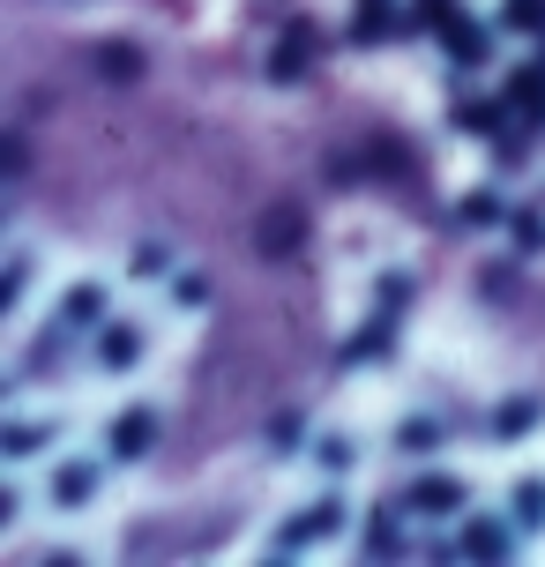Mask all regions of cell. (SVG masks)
<instances>
[{
  "instance_id": "cell-9",
  "label": "cell",
  "mask_w": 545,
  "mask_h": 567,
  "mask_svg": "<svg viewBox=\"0 0 545 567\" xmlns=\"http://www.w3.org/2000/svg\"><path fill=\"white\" fill-rule=\"evenodd\" d=\"M337 523V501H321V508H307V515H291L285 523V538H277V553H299V545H315L321 530Z\"/></svg>"
},
{
  "instance_id": "cell-4",
  "label": "cell",
  "mask_w": 545,
  "mask_h": 567,
  "mask_svg": "<svg viewBox=\"0 0 545 567\" xmlns=\"http://www.w3.org/2000/svg\"><path fill=\"white\" fill-rule=\"evenodd\" d=\"M441 45H449V60H456V68H486V60H493V45H486V30L471 23V16H456V23L441 30Z\"/></svg>"
},
{
  "instance_id": "cell-7",
  "label": "cell",
  "mask_w": 545,
  "mask_h": 567,
  "mask_svg": "<svg viewBox=\"0 0 545 567\" xmlns=\"http://www.w3.org/2000/svg\"><path fill=\"white\" fill-rule=\"evenodd\" d=\"M307 53H315V30H307V23H299V30H285V38H277V60H269V75H277V83L307 75Z\"/></svg>"
},
{
  "instance_id": "cell-14",
  "label": "cell",
  "mask_w": 545,
  "mask_h": 567,
  "mask_svg": "<svg viewBox=\"0 0 545 567\" xmlns=\"http://www.w3.org/2000/svg\"><path fill=\"white\" fill-rule=\"evenodd\" d=\"M97 68H105L113 83H135V75H143V53H135V45H97Z\"/></svg>"
},
{
  "instance_id": "cell-20",
  "label": "cell",
  "mask_w": 545,
  "mask_h": 567,
  "mask_svg": "<svg viewBox=\"0 0 545 567\" xmlns=\"http://www.w3.org/2000/svg\"><path fill=\"white\" fill-rule=\"evenodd\" d=\"M456 16H463L456 0H419V8H411V23H419V30H449Z\"/></svg>"
},
{
  "instance_id": "cell-13",
  "label": "cell",
  "mask_w": 545,
  "mask_h": 567,
  "mask_svg": "<svg viewBox=\"0 0 545 567\" xmlns=\"http://www.w3.org/2000/svg\"><path fill=\"white\" fill-rule=\"evenodd\" d=\"M397 449H403V455L441 449V419H403V425H397Z\"/></svg>"
},
{
  "instance_id": "cell-10",
  "label": "cell",
  "mask_w": 545,
  "mask_h": 567,
  "mask_svg": "<svg viewBox=\"0 0 545 567\" xmlns=\"http://www.w3.org/2000/svg\"><path fill=\"white\" fill-rule=\"evenodd\" d=\"M90 493H97V471H90V463H60L53 471V501L60 508H83Z\"/></svg>"
},
{
  "instance_id": "cell-11",
  "label": "cell",
  "mask_w": 545,
  "mask_h": 567,
  "mask_svg": "<svg viewBox=\"0 0 545 567\" xmlns=\"http://www.w3.org/2000/svg\"><path fill=\"white\" fill-rule=\"evenodd\" d=\"M538 419H545V403H538V396H508L501 411H493V433H501V441H516V433H531Z\"/></svg>"
},
{
  "instance_id": "cell-16",
  "label": "cell",
  "mask_w": 545,
  "mask_h": 567,
  "mask_svg": "<svg viewBox=\"0 0 545 567\" xmlns=\"http://www.w3.org/2000/svg\"><path fill=\"white\" fill-rule=\"evenodd\" d=\"M516 523H523V530H538V523H545V485L538 478L516 485Z\"/></svg>"
},
{
  "instance_id": "cell-17",
  "label": "cell",
  "mask_w": 545,
  "mask_h": 567,
  "mask_svg": "<svg viewBox=\"0 0 545 567\" xmlns=\"http://www.w3.org/2000/svg\"><path fill=\"white\" fill-rule=\"evenodd\" d=\"M471 231H486V225H501V195H463V209H456Z\"/></svg>"
},
{
  "instance_id": "cell-8",
  "label": "cell",
  "mask_w": 545,
  "mask_h": 567,
  "mask_svg": "<svg viewBox=\"0 0 545 567\" xmlns=\"http://www.w3.org/2000/svg\"><path fill=\"white\" fill-rule=\"evenodd\" d=\"M508 105H516L523 127H545V68H523L516 90H508Z\"/></svg>"
},
{
  "instance_id": "cell-22",
  "label": "cell",
  "mask_w": 545,
  "mask_h": 567,
  "mask_svg": "<svg viewBox=\"0 0 545 567\" xmlns=\"http://www.w3.org/2000/svg\"><path fill=\"white\" fill-rule=\"evenodd\" d=\"M516 247H523V255L545 247V217H538V209H516Z\"/></svg>"
},
{
  "instance_id": "cell-23",
  "label": "cell",
  "mask_w": 545,
  "mask_h": 567,
  "mask_svg": "<svg viewBox=\"0 0 545 567\" xmlns=\"http://www.w3.org/2000/svg\"><path fill=\"white\" fill-rule=\"evenodd\" d=\"M209 299V284L202 277H173V307H202Z\"/></svg>"
},
{
  "instance_id": "cell-12",
  "label": "cell",
  "mask_w": 545,
  "mask_h": 567,
  "mask_svg": "<svg viewBox=\"0 0 545 567\" xmlns=\"http://www.w3.org/2000/svg\"><path fill=\"white\" fill-rule=\"evenodd\" d=\"M351 38H359V45H381V38H397V16H389V0H359V16H351Z\"/></svg>"
},
{
  "instance_id": "cell-5",
  "label": "cell",
  "mask_w": 545,
  "mask_h": 567,
  "mask_svg": "<svg viewBox=\"0 0 545 567\" xmlns=\"http://www.w3.org/2000/svg\"><path fill=\"white\" fill-rule=\"evenodd\" d=\"M299 239H307V217H299L291 202H277V209L261 217V255H291Z\"/></svg>"
},
{
  "instance_id": "cell-2",
  "label": "cell",
  "mask_w": 545,
  "mask_h": 567,
  "mask_svg": "<svg viewBox=\"0 0 545 567\" xmlns=\"http://www.w3.org/2000/svg\"><path fill=\"white\" fill-rule=\"evenodd\" d=\"M456 553H463V560H508L516 538H508V523H486V515H479V523H463Z\"/></svg>"
},
{
  "instance_id": "cell-19",
  "label": "cell",
  "mask_w": 545,
  "mask_h": 567,
  "mask_svg": "<svg viewBox=\"0 0 545 567\" xmlns=\"http://www.w3.org/2000/svg\"><path fill=\"white\" fill-rule=\"evenodd\" d=\"M97 307H105V284H75L68 291V321H97Z\"/></svg>"
},
{
  "instance_id": "cell-21",
  "label": "cell",
  "mask_w": 545,
  "mask_h": 567,
  "mask_svg": "<svg viewBox=\"0 0 545 567\" xmlns=\"http://www.w3.org/2000/svg\"><path fill=\"white\" fill-rule=\"evenodd\" d=\"M367 553H373V560L403 553V538H397V523H389V515H373V538H367Z\"/></svg>"
},
{
  "instance_id": "cell-6",
  "label": "cell",
  "mask_w": 545,
  "mask_h": 567,
  "mask_svg": "<svg viewBox=\"0 0 545 567\" xmlns=\"http://www.w3.org/2000/svg\"><path fill=\"white\" fill-rule=\"evenodd\" d=\"M135 359H143V329H127V321H120V329L97 337V367H105V373H127Z\"/></svg>"
},
{
  "instance_id": "cell-15",
  "label": "cell",
  "mask_w": 545,
  "mask_h": 567,
  "mask_svg": "<svg viewBox=\"0 0 545 567\" xmlns=\"http://www.w3.org/2000/svg\"><path fill=\"white\" fill-rule=\"evenodd\" d=\"M456 127H463V135H501V105H479V97H463V105H456Z\"/></svg>"
},
{
  "instance_id": "cell-1",
  "label": "cell",
  "mask_w": 545,
  "mask_h": 567,
  "mask_svg": "<svg viewBox=\"0 0 545 567\" xmlns=\"http://www.w3.org/2000/svg\"><path fill=\"white\" fill-rule=\"evenodd\" d=\"M105 441H113L120 463H135V455H143L150 441H157V411H150V403H135L127 419H113V433H105Z\"/></svg>"
},
{
  "instance_id": "cell-18",
  "label": "cell",
  "mask_w": 545,
  "mask_h": 567,
  "mask_svg": "<svg viewBox=\"0 0 545 567\" xmlns=\"http://www.w3.org/2000/svg\"><path fill=\"white\" fill-rule=\"evenodd\" d=\"M508 30H523V38H545V0H508Z\"/></svg>"
},
{
  "instance_id": "cell-3",
  "label": "cell",
  "mask_w": 545,
  "mask_h": 567,
  "mask_svg": "<svg viewBox=\"0 0 545 567\" xmlns=\"http://www.w3.org/2000/svg\"><path fill=\"white\" fill-rule=\"evenodd\" d=\"M403 508H411V515H456L463 508V485L456 478H411Z\"/></svg>"
}]
</instances>
